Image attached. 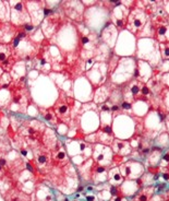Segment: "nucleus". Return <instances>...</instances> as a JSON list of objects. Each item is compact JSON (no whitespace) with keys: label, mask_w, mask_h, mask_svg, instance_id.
Masks as SVG:
<instances>
[{"label":"nucleus","mask_w":169,"mask_h":201,"mask_svg":"<svg viewBox=\"0 0 169 201\" xmlns=\"http://www.w3.org/2000/svg\"><path fill=\"white\" fill-rule=\"evenodd\" d=\"M135 56L137 60L148 63L153 69L158 67L163 61L160 57L159 43L154 38H137Z\"/></svg>","instance_id":"obj_1"},{"label":"nucleus","mask_w":169,"mask_h":201,"mask_svg":"<svg viewBox=\"0 0 169 201\" xmlns=\"http://www.w3.org/2000/svg\"><path fill=\"white\" fill-rule=\"evenodd\" d=\"M135 69H137V60L133 57H121L115 71L108 78L109 82L117 86L126 84L133 79Z\"/></svg>","instance_id":"obj_2"},{"label":"nucleus","mask_w":169,"mask_h":201,"mask_svg":"<svg viewBox=\"0 0 169 201\" xmlns=\"http://www.w3.org/2000/svg\"><path fill=\"white\" fill-rule=\"evenodd\" d=\"M54 111L58 117L60 122L69 126L71 120L73 119V111L75 108V101L72 96H69L63 91L60 92L58 99L54 104Z\"/></svg>","instance_id":"obj_3"},{"label":"nucleus","mask_w":169,"mask_h":201,"mask_svg":"<svg viewBox=\"0 0 169 201\" xmlns=\"http://www.w3.org/2000/svg\"><path fill=\"white\" fill-rule=\"evenodd\" d=\"M168 113L157 108V109H150L147 115L143 118V126H144V132L153 134V137H157V134L165 132V124L164 119Z\"/></svg>","instance_id":"obj_4"},{"label":"nucleus","mask_w":169,"mask_h":201,"mask_svg":"<svg viewBox=\"0 0 169 201\" xmlns=\"http://www.w3.org/2000/svg\"><path fill=\"white\" fill-rule=\"evenodd\" d=\"M148 19L150 17L145 11L143 2H135V7L130 10L126 30L137 36L142 31V29L145 26Z\"/></svg>","instance_id":"obj_5"},{"label":"nucleus","mask_w":169,"mask_h":201,"mask_svg":"<svg viewBox=\"0 0 169 201\" xmlns=\"http://www.w3.org/2000/svg\"><path fill=\"white\" fill-rule=\"evenodd\" d=\"M118 40L120 42H123L124 44L123 46L122 44L116 45L114 48L115 54L118 55L119 57H134L137 51V36L131 34L127 30H124V31L119 32Z\"/></svg>","instance_id":"obj_6"},{"label":"nucleus","mask_w":169,"mask_h":201,"mask_svg":"<svg viewBox=\"0 0 169 201\" xmlns=\"http://www.w3.org/2000/svg\"><path fill=\"white\" fill-rule=\"evenodd\" d=\"M45 130V122H41L36 119H28V120L24 121L22 126L18 129V134L22 136L28 140L41 141Z\"/></svg>","instance_id":"obj_7"},{"label":"nucleus","mask_w":169,"mask_h":201,"mask_svg":"<svg viewBox=\"0 0 169 201\" xmlns=\"http://www.w3.org/2000/svg\"><path fill=\"white\" fill-rule=\"evenodd\" d=\"M49 46L39 45L35 57L33 59V68L44 74H49L52 71V59L48 51Z\"/></svg>","instance_id":"obj_8"},{"label":"nucleus","mask_w":169,"mask_h":201,"mask_svg":"<svg viewBox=\"0 0 169 201\" xmlns=\"http://www.w3.org/2000/svg\"><path fill=\"white\" fill-rule=\"evenodd\" d=\"M10 23L14 26H20L25 23L31 22L25 1H9Z\"/></svg>","instance_id":"obj_9"},{"label":"nucleus","mask_w":169,"mask_h":201,"mask_svg":"<svg viewBox=\"0 0 169 201\" xmlns=\"http://www.w3.org/2000/svg\"><path fill=\"white\" fill-rule=\"evenodd\" d=\"M87 81L93 88H98L108 81V66L107 63H95V65L85 72Z\"/></svg>","instance_id":"obj_10"},{"label":"nucleus","mask_w":169,"mask_h":201,"mask_svg":"<svg viewBox=\"0 0 169 201\" xmlns=\"http://www.w3.org/2000/svg\"><path fill=\"white\" fill-rule=\"evenodd\" d=\"M60 9L68 19L73 22L83 23L85 7L80 1H63L60 2Z\"/></svg>","instance_id":"obj_11"},{"label":"nucleus","mask_w":169,"mask_h":201,"mask_svg":"<svg viewBox=\"0 0 169 201\" xmlns=\"http://www.w3.org/2000/svg\"><path fill=\"white\" fill-rule=\"evenodd\" d=\"M93 161L96 164H99L101 166H110L112 165V160H114L115 153L112 151L111 147L101 144V143H95L93 145Z\"/></svg>","instance_id":"obj_12"},{"label":"nucleus","mask_w":169,"mask_h":201,"mask_svg":"<svg viewBox=\"0 0 169 201\" xmlns=\"http://www.w3.org/2000/svg\"><path fill=\"white\" fill-rule=\"evenodd\" d=\"M33 152L35 153V162L37 168L39 170H44L45 173H48L51 170L52 166V161H51V151L46 149L41 141L37 142L36 147H33Z\"/></svg>","instance_id":"obj_13"},{"label":"nucleus","mask_w":169,"mask_h":201,"mask_svg":"<svg viewBox=\"0 0 169 201\" xmlns=\"http://www.w3.org/2000/svg\"><path fill=\"white\" fill-rule=\"evenodd\" d=\"M62 25V19L60 15L59 11H55L51 14L45 17L44 21L41 22V31L44 34V37L46 40H49L50 37L55 35L57 32L59 31V29Z\"/></svg>","instance_id":"obj_14"},{"label":"nucleus","mask_w":169,"mask_h":201,"mask_svg":"<svg viewBox=\"0 0 169 201\" xmlns=\"http://www.w3.org/2000/svg\"><path fill=\"white\" fill-rule=\"evenodd\" d=\"M144 83L140 81L132 79L128 83L121 85V93L124 101H128L130 103H134L135 101L143 99L142 98V89H143Z\"/></svg>","instance_id":"obj_15"},{"label":"nucleus","mask_w":169,"mask_h":201,"mask_svg":"<svg viewBox=\"0 0 169 201\" xmlns=\"http://www.w3.org/2000/svg\"><path fill=\"white\" fill-rule=\"evenodd\" d=\"M14 49L10 44H0V68L3 72L9 73L17 63Z\"/></svg>","instance_id":"obj_16"},{"label":"nucleus","mask_w":169,"mask_h":201,"mask_svg":"<svg viewBox=\"0 0 169 201\" xmlns=\"http://www.w3.org/2000/svg\"><path fill=\"white\" fill-rule=\"evenodd\" d=\"M129 13H130V10L121 5V1H120V5L115 7L114 9L110 11L109 21L114 24L119 32L124 31L126 26H127V22H128Z\"/></svg>","instance_id":"obj_17"},{"label":"nucleus","mask_w":169,"mask_h":201,"mask_svg":"<svg viewBox=\"0 0 169 201\" xmlns=\"http://www.w3.org/2000/svg\"><path fill=\"white\" fill-rule=\"evenodd\" d=\"M25 3L28 11V15L31 18V22L35 26H38L45 19L44 15L45 1H25Z\"/></svg>","instance_id":"obj_18"},{"label":"nucleus","mask_w":169,"mask_h":201,"mask_svg":"<svg viewBox=\"0 0 169 201\" xmlns=\"http://www.w3.org/2000/svg\"><path fill=\"white\" fill-rule=\"evenodd\" d=\"M118 36H119V31L116 29V26L110 21L106 24L105 26L103 27V30L99 33L101 42L104 43L105 45H107L110 49L115 48L117 40H118Z\"/></svg>","instance_id":"obj_19"},{"label":"nucleus","mask_w":169,"mask_h":201,"mask_svg":"<svg viewBox=\"0 0 169 201\" xmlns=\"http://www.w3.org/2000/svg\"><path fill=\"white\" fill-rule=\"evenodd\" d=\"M153 74H154V69L151 67L150 63L143 60H137V69L134 72L133 79L146 84L152 79Z\"/></svg>","instance_id":"obj_20"},{"label":"nucleus","mask_w":169,"mask_h":201,"mask_svg":"<svg viewBox=\"0 0 169 201\" xmlns=\"http://www.w3.org/2000/svg\"><path fill=\"white\" fill-rule=\"evenodd\" d=\"M114 88H115V84H112L109 81H107L105 84L96 88L94 95H93V102L95 104H97V105L107 102L109 99Z\"/></svg>","instance_id":"obj_21"},{"label":"nucleus","mask_w":169,"mask_h":201,"mask_svg":"<svg viewBox=\"0 0 169 201\" xmlns=\"http://www.w3.org/2000/svg\"><path fill=\"white\" fill-rule=\"evenodd\" d=\"M51 161H52V165L58 166V167H61V165L67 166V164L69 163L67 151L64 150L63 145L59 141L57 143V145L51 150Z\"/></svg>","instance_id":"obj_22"},{"label":"nucleus","mask_w":169,"mask_h":201,"mask_svg":"<svg viewBox=\"0 0 169 201\" xmlns=\"http://www.w3.org/2000/svg\"><path fill=\"white\" fill-rule=\"evenodd\" d=\"M111 149L114 151L115 154L120 155V156H127L130 153H132V147L130 144L129 140H122V139L115 138L112 143H111Z\"/></svg>","instance_id":"obj_23"},{"label":"nucleus","mask_w":169,"mask_h":201,"mask_svg":"<svg viewBox=\"0 0 169 201\" xmlns=\"http://www.w3.org/2000/svg\"><path fill=\"white\" fill-rule=\"evenodd\" d=\"M91 178L95 184H103L108 180V168L106 166L93 163L91 172Z\"/></svg>","instance_id":"obj_24"},{"label":"nucleus","mask_w":169,"mask_h":201,"mask_svg":"<svg viewBox=\"0 0 169 201\" xmlns=\"http://www.w3.org/2000/svg\"><path fill=\"white\" fill-rule=\"evenodd\" d=\"M17 32V27L10 22H3L0 27V44H10Z\"/></svg>","instance_id":"obj_25"},{"label":"nucleus","mask_w":169,"mask_h":201,"mask_svg":"<svg viewBox=\"0 0 169 201\" xmlns=\"http://www.w3.org/2000/svg\"><path fill=\"white\" fill-rule=\"evenodd\" d=\"M151 109V105L146 101L139 99L132 103V116L137 117V118H144L147 115V113Z\"/></svg>","instance_id":"obj_26"},{"label":"nucleus","mask_w":169,"mask_h":201,"mask_svg":"<svg viewBox=\"0 0 169 201\" xmlns=\"http://www.w3.org/2000/svg\"><path fill=\"white\" fill-rule=\"evenodd\" d=\"M39 114L44 118L46 122H48L52 127H58L60 125V121L56 115L55 111L52 107H39Z\"/></svg>","instance_id":"obj_27"},{"label":"nucleus","mask_w":169,"mask_h":201,"mask_svg":"<svg viewBox=\"0 0 169 201\" xmlns=\"http://www.w3.org/2000/svg\"><path fill=\"white\" fill-rule=\"evenodd\" d=\"M154 26V25H153ZM155 29V34H154V40L157 43H169V24H160L154 26Z\"/></svg>","instance_id":"obj_28"},{"label":"nucleus","mask_w":169,"mask_h":201,"mask_svg":"<svg viewBox=\"0 0 169 201\" xmlns=\"http://www.w3.org/2000/svg\"><path fill=\"white\" fill-rule=\"evenodd\" d=\"M41 142L46 149H48V150H50L51 151V150L57 145V143H58L54 130L50 129V128H46L45 132L43 134V138H41Z\"/></svg>","instance_id":"obj_29"},{"label":"nucleus","mask_w":169,"mask_h":201,"mask_svg":"<svg viewBox=\"0 0 169 201\" xmlns=\"http://www.w3.org/2000/svg\"><path fill=\"white\" fill-rule=\"evenodd\" d=\"M5 199L6 201H31L30 196L15 187L11 188L7 192V195H5Z\"/></svg>","instance_id":"obj_30"},{"label":"nucleus","mask_w":169,"mask_h":201,"mask_svg":"<svg viewBox=\"0 0 169 201\" xmlns=\"http://www.w3.org/2000/svg\"><path fill=\"white\" fill-rule=\"evenodd\" d=\"M123 177L120 173L118 166H116L114 168H110L108 170V182H109L112 186H120L123 183Z\"/></svg>","instance_id":"obj_31"},{"label":"nucleus","mask_w":169,"mask_h":201,"mask_svg":"<svg viewBox=\"0 0 169 201\" xmlns=\"http://www.w3.org/2000/svg\"><path fill=\"white\" fill-rule=\"evenodd\" d=\"M155 34V29L153 26L151 21V18L147 20L145 26L142 29V31L137 35V38H154Z\"/></svg>","instance_id":"obj_32"},{"label":"nucleus","mask_w":169,"mask_h":201,"mask_svg":"<svg viewBox=\"0 0 169 201\" xmlns=\"http://www.w3.org/2000/svg\"><path fill=\"white\" fill-rule=\"evenodd\" d=\"M160 98L163 105L160 106V109L165 111L166 113H169V88H164L160 92Z\"/></svg>","instance_id":"obj_33"},{"label":"nucleus","mask_w":169,"mask_h":201,"mask_svg":"<svg viewBox=\"0 0 169 201\" xmlns=\"http://www.w3.org/2000/svg\"><path fill=\"white\" fill-rule=\"evenodd\" d=\"M119 108H120V112L121 114L124 115H131L132 116V103H130L128 101H124L122 99L120 104H119Z\"/></svg>","instance_id":"obj_34"},{"label":"nucleus","mask_w":169,"mask_h":201,"mask_svg":"<svg viewBox=\"0 0 169 201\" xmlns=\"http://www.w3.org/2000/svg\"><path fill=\"white\" fill-rule=\"evenodd\" d=\"M159 51L161 60H169V43L159 44Z\"/></svg>","instance_id":"obj_35"},{"label":"nucleus","mask_w":169,"mask_h":201,"mask_svg":"<svg viewBox=\"0 0 169 201\" xmlns=\"http://www.w3.org/2000/svg\"><path fill=\"white\" fill-rule=\"evenodd\" d=\"M156 70L160 73H168L169 72V60H163Z\"/></svg>","instance_id":"obj_36"},{"label":"nucleus","mask_w":169,"mask_h":201,"mask_svg":"<svg viewBox=\"0 0 169 201\" xmlns=\"http://www.w3.org/2000/svg\"><path fill=\"white\" fill-rule=\"evenodd\" d=\"M146 192H147V189H145V190H143L142 192H140V195L137 197V201H148L150 200V198H151V196H152V192H150V193H146Z\"/></svg>","instance_id":"obj_37"},{"label":"nucleus","mask_w":169,"mask_h":201,"mask_svg":"<svg viewBox=\"0 0 169 201\" xmlns=\"http://www.w3.org/2000/svg\"><path fill=\"white\" fill-rule=\"evenodd\" d=\"M109 193L110 196H119V195H122V191H121V188L119 187V186H110L109 188Z\"/></svg>","instance_id":"obj_38"},{"label":"nucleus","mask_w":169,"mask_h":201,"mask_svg":"<svg viewBox=\"0 0 169 201\" xmlns=\"http://www.w3.org/2000/svg\"><path fill=\"white\" fill-rule=\"evenodd\" d=\"M160 82L163 83L165 88H169V72L160 74Z\"/></svg>","instance_id":"obj_39"},{"label":"nucleus","mask_w":169,"mask_h":201,"mask_svg":"<svg viewBox=\"0 0 169 201\" xmlns=\"http://www.w3.org/2000/svg\"><path fill=\"white\" fill-rule=\"evenodd\" d=\"M164 124H165V129H166V132L169 134V113L166 115V117H165Z\"/></svg>","instance_id":"obj_40"},{"label":"nucleus","mask_w":169,"mask_h":201,"mask_svg":"<svg viewBox=\"0 0 169 201\" xmlns=\"http://www.w3.org/2000/svg\"><path fill=\"white\" fill-rule=\"evenodd\" d=\"M110 201H127V200H126V197L123 195H119V196L112 197Z\"/></svg>","instance_id":"obj_41"},{"label":"nucleus","mask_w":169,"mask_h":201,"mask_svg":"<svg viewBox=\"0 0 169 201\" xmlns=\"http://www.w3.org/2000/svg\"><path fill=\"white\" fill-rule=\"evenodd\" d=\"M163 6H164V9L167 15L169 17V1H163Z\"/></svg>","instance_id":"obj_42"},{"label":"nucleus","mask_w":169,"mask_h":201,"mask_svg":"<svg viewBox=\"0 0 169 201\" xmlns=\"http://www.w3.org/2000/svg\"><path fill=\"white\" fill-rule=\"evenodd\" d=\"M161 160L164 162H166V163H169V150L168 151H166V153L163 155V159H161Z\"/></svg>","instance_id":"obj_43"},{"label":"nucleus","mask_w":169,"mask_h":201,"mask_svg":"<svg viewBox=\"0 0 169 201\" xmlns=\"http://www.w3.org/2000/svg\"><path fill=\"white\" fill-rule=\"evenodd\" d=\"M86 200H87V201H95V197L87 195V196H86Z\"/></svg>","instance_id":"obj_44"},{"label":"nucleus","mask_w":169,"mask_h":201,"mask_svg":"<svg viewBox=\"0 0 169 201\" xmlns=\"http://www.w3.org/2000/svg\"><path fill=\"white\" fill-rule=\"evenodd\" d=\"M163 177H164L166 180H168V179H169V174H166V173H165V174H163Z\"/></svg>","instance_id":"obj_45"},{"label":"nucleus","mask_w":169,"mask_h":201,"mask_svg":"<svg viewBox=\"0 0 169 201\" xmlns=\"http://www.w3.org/2000/svg\"><path fill=\"white\" fill-rule=\"evenodd\" d=\"M3 22H5V21H1V20H0V27L2 26V24H3Z\"/></svg>","instance_id":"obj_46"},{"label":"nucleus","mask_w":169,"mask_h":201,"mask_svg":"<svg viewBox=\"0 0 169 201\" xmlns=\"http://www.w3.org/2000/svg\"><path fill=\"white\" fill-rule=\"evenodd\" d=\"M64 201H69V200H68V199H64Z\"/></svg>","instance_id":"obj_47"}]
</instances>
